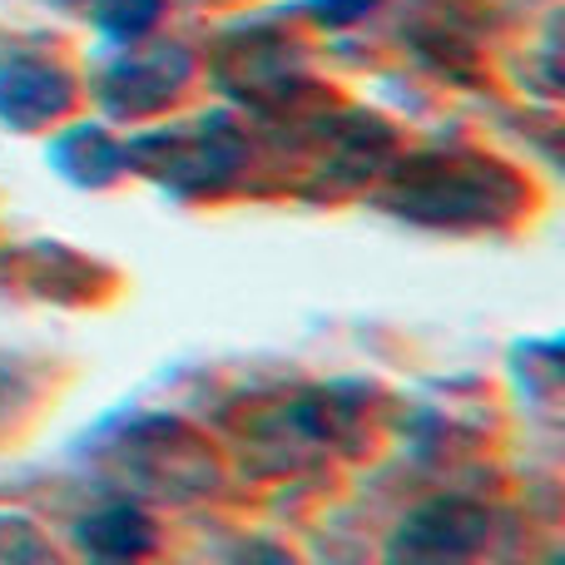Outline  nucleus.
Returning <instances> with one entry per match:
<instances>
[]
</instances>
